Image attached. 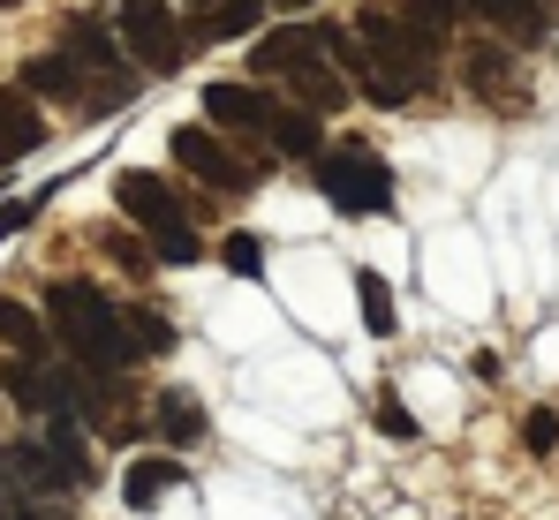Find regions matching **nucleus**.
I'll list each match as a JSON object with an SVG mask.
<instances>
[{"mask_svg":"<svg viewBox=\"0 0 559 520\" xmlns=\"http://www.w3.org/2000/svg\"><path fill=\"white\" fill-rule=\"evenodd\" d=\"M46 317H53V340L69 347V362H76L92 385H114V377L129 370L136 347L121 340V317H114V302H106L98 287L53 279V287H46Z\"/></svg>","mask_w":559,"mask_h":520,"instance_id":"f257e3e1","label":"nucleus"},{"mask_svg":"<svg viewBox=\"0 0 559 520\" xmlns=\"http://www.w3.org/2000/svg\"><path fill=\"white\" fill-rule=\"evenodd\" d=\"M8 475H15V491H84L92 483V452L69 431V415H46L38 437L8 445Z\"/></svg>","mask_w":559,"mask_h":520,"instance_id":"f03ea898","label":"nucleus"},{"mask_svg":"<svg viewBox=\"0 0 559 520\" xmlns=\"http://www.w3.org/2000/svg\"><path fill=\"white\" fill-rule=\"evenodd\" d=\"M114 38H121V53H129L144 76H175L189 53H197L182 31H175V8H167V0H121V8H114Z\"/></svg>","mask_w":559,"mask_h":520,"instance_id":"7ed1b4c3","label":"nucleus"},{"mask_svg":"<svg viewBox=\"0 0 559 520\" xmlns=\"http://www.w3.org/2000/svg\"><path fill=\"white\" fill-rule=\"evenodd\" d=\"M310 167H318L325 204L348 211V219H364V211H385V204H393V167H385L378 152H364V144H348V152H318Z\"/></svg>","mask_w":559,"mask_h":520,"instance_id":"20e7f679","label":"nucleus"},{"mask_svg":"<svg viewBox=\"0 0 559 520\" xmlns=\"http://www.w3.org/2000/svg\"><path fill=\"white\" fill-rule=\"evenodd\" d=\"M175 159H182L204 189H219V196H242V189H258V181H265V167H258V159L242 167V159L212 136V129H189V121L175 129Z\"/></svg>","mask_w":559,"mask_h":520,"instance_id":"39448f33","label":"nucleus"},{"mask_svg":"<svg viewBox=\"0 0 559 520\" xmlns=\"http://www.w3.org/2000/svg\"><path fill=\"white\" fill-rule=\"evenodd\" d=\"M204 113L212 129H235V136H265L280 113V98H265L258 84H204Z\"/></svg>","mask_w":559,"mask_h":520,"instance_id":"423d86ee","label":"nucleus"},{"mask_svg":"<svg viewBox=\"0 0 559 520\" xmlns=\"http://www.w3.org/2000/svg\"><path fill=\"white\" fill-rule=\"evenodd\" d=\"M318 53H325V31L280 23V31H265V46H250V69H258V76H287V69H302V61H318Z\"/></svg>","mask_w":559,"mask_h":520,"instance_id":"0eeeda50","label":"nucleus"},{"mask_svg":"<svg viewBox=\"0 0 559 520\" xmlns=\"http://www.w3.org/2000/svg\"><path fill=\"white\" fill-rule=\"evenodd\" d=\"M114 204L136 219V227H167V219H182V204H175V189L159 181V173H114Z\"/></svg>","mask_w":559,"mask_h":520,"instance_id":"6e6552de","label":"nucleus"},{"mask_svg":"<svg viewBox=\"0 0 559 520\" xmlns=\"http://www.w3.org/2000/svg\"><path fill=\"white\" fill-rule=\"evenodd\" d=\"M182 483H189L182 460H175V452H152V460H136V468L121 475V506H129V513H152V506H159L167 491H182Z\"/></svg>","mask_w":559,"mask_h":520,"instance_id":"1a4fd4ad","label":"nucleus"},{"mask_svg":"<svg viewBox=\"0 0 559 520\" xmlns=\"http://www.w3.org/2000/svg\"><path fill=\"white\" fill-rule=\"evenodd\" d=\"M38 144H46V121H38V106H31L23 90H0V167L31 159Z\"/></svg>","mask_w":559,"mask_h":520,"instance_id":"9d476101","label":"nucleus"},{"mask_svg":"<svg viewBox=\"0 0 559 520\" xmlns=\"http://www.w3.org/2000/svg\"><path fill=\"white\" fill-rule=\"evenodd\" d=\"M265 136H273V144L287 152V159H302V167H310V159L325 152V129H318V113H310V106H280Z\"/></svg>","mask_w":559,"mask_h":520,"instance_id":"9b49d317","label":"nucleus"},{"mask_svg":"<svg viewBox=\"0 0 559 520\" xmlns=\"http://www.w3.org/2000/svg\"><path fill=\"white\" fill-rule=\"evenodd\" d=\"M23 90H38V98H84V69L69 53H38V61H23Z\"/></svg>","mask_w":559,"mask_h":520,"instance_id":"f8f14e48","label":"nucleus"},{"mask_svg":"<svg viewBox=\"0 0 559 520\" xmlns=\"http://www.w3.org/2000/svg\"><path fill=\"white\" fill-rule=\"evenodd\" d=\"M265 23V0H212L197 15V38H250Z\"/></svg>","mask_w":559,"mask_h":520,"instance_id":"ddd939ff","label":"nucleus"},{"mask_svg":"<svg viewBox=\"0 0 559 520\" xmlns=\"http://www.w3.org/2000/svg\"><path fill=\"white\" fill-rule=\"evenodd\" d=\"M287 84H295V98H302L310 113H325V106H341V98H348V84H341L325 61H302V69H287Z\"/></svg>","mask_w":559,"mask_h":520,"instance_id":"4468645a","label":"nucleus"},{"mask_svg":"<svg viewBox=\"0 0 559 520\" xmlns=\"http://www.w3.org/2000/svg\"><path fill=\"white\" fill-rule=\"evenodd\" d=\"M121 317V340H136V354H167L175 347V325L159 310H114Z\"/></svg>","mask_w":559,"mask_h":520,"instance_id":"2eb2a0df","label":"nucleus"},{"mask_svg":"<svg viewBox=\"0 0 559 520\" xmlns=\"http://www.w3.org/2000/svg\"><path fill=\"white\" fill-rule=\"evenodd\" d=\"M159 437H167V445H197V437H204V408H197L189 392H167V400H159Z\"/></svg>","mask_w":559,"mask_h":520,"instance_id":"dca6fc26","label":"nucleus"},{"mask_svg":"<svg viewBox=\"0 0 559 520\" xmlns=\"http://www.w3.org/2000/svg\"><path fill=\"white\" fill-rule=\"evenodd\" d=\"M356 317H364V325H371V332H393V287H385V279H378L371 264H364V271H356Z\"/></svg>","mask_w":559,"mask_h":520,"instance_id":"f3484780","label":"nucleus"},{"mask_svg":"<svg viewBox=\"0 0 559 520\" xmlns=\"http://www.w3.org/2000/svg\"><path fill=\"white\" fill-rule=\"evenodd\" d=\"M0 340L15 347V354H46V325H38L23 302H8V294H0Z\"/></svg>","mask_w":559,"mask_h":520,"instance_id":"a211bd4d","label":"nucleus"},{"mask_svg":"<svg viewBox=\"0 0 559 520\" xmlns=\"http://www.w3.org/2000/svg\"><path fill=\"white\" fill-rule=\"evenodd\" d=\"M152 257H159V264H197V257H204V242L189 234L182 219H167V227H152Z\"/></svg>","mask_w":559,"mask_h":520,"instance_id":"6ab92c4d","label":"nucleus"},{"mask_svg":"<svg viewBox=\"0 0 559 520\" xmlns=\"http://www.w3.org/2000/svg\"><path fill=\"white\" fill-rule=\"evenodd\" d=\"M499 31H537V15H545V0H476Z\"/></svg>","mask_w":559,"mask_h":520,"instance_id":"aec40b11","label":"nucleus"},{"mask_svg":"<svg viewBox=\"0 0 559 520\" xmlns=\"http://www.w3.org/2000/svg\"><path fill=\"white\" fill-rule=\"evenodd\" d=\"M219 264H227V271H242V279H258V271H265V242H258V234H227Z\"/></svg>","mask_w":559,"mask_h":520,"instance_id":"412c9836","label":"nucleus"},{"mask_svg":"<svg viewBox=\"0 0 559 520\" xmlns=\"http://www.w3.org/2000/svg\"><path fill=\"white\" fill-rule=\"evenodd\" d=\"M378 431H385V437H401V445L416 437V415L401 408V392H378Z\"/></svg>","mask_w":559,"mask_h":520,"instance_id":"4be33fe9","label":"nucleus"},{"mask_svg":"<svg viewBox=\"0 0 559 520\" xmlns=\"http://www.w3.org/2000/svg\"><path fill=\"white\" fill-rule=\"evenodd\" d=\"M522 445H530V452H552V445H559V415H552V408H537V415L522 423Z\"/></svg>","mask_w":559,"mask_h":520,"instance_id":"5701e85b","label":"nucleus"},{"mask_svg":"<svg viewBox=\"0 0 559 520\" xmlns=\"http://www.w3.org/2000/svg\"><path fill=\"white\" fill-rule=\"evenodd\" d=\"M0 520H38L23 506V491H15V475H8V452H0Z\"/></svg>","mask_w":559,"mask_h":520,"instance_id":"b1692460","label":"nucleus"},{"mask_svg":"<svg viewBox=\"0 0 559 520\" xmlns=\"http://www.w3.org/2000/svg\"><path fill=\"white\" fill-rule=\"evenodd\" d=\"M106 250H114V264H129V271H152V250H144V242H129V234H114Z\"/></svg>","mask_w":559,"mask_h":520,"instance_id":"393cba45","label":"nucleus"},{"mask_svg":"<svg viewBox=\"0 0 559 520\" xmlns=\"http://www.w3.org/2000/svg\"><path fill=\"white\" fill-rule=\"evenodd\" d=\"M38 204H46V196H31V204H0V242H15V234H23V219H31Z\"/></svg>","mask_w":559,"mask_h":520,"instance_id":"a878e982","label":"nucleus"},{"mask_svg":"<svg viewBox=\"0 0 559 520\" xmlns=\"http://www.w3.org/2000/svg\"><path fill=\"white\" fill-rule=\"evenodd\" d=\"M182 8H189V15H204V8H212V0H182Z\"/></svg>","mask_w":559,"mask_h":520,"instance_id":"bb28decb","label":"nucleus"},{"mask_svg":"<svg viewBox=\"0 0 559 520\" xmlns=\"http://www.w3.org/2000/svg\"><path fill=\"white\" fill-rule=\"evenodd\" d=\"M38 520H46V513H38Z\"/></svg>","mask_w":559,"mask_h":520,"instance_id":"cd10ccee","label":"nucleus"}]
</instances>
